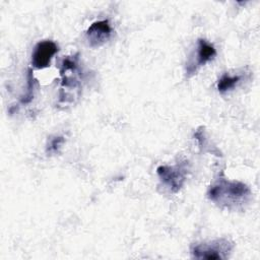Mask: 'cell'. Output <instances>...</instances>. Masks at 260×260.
<instances>
[{
    "instance_id": "obj_5",
    "label": "cell",
    "mask_w": 260,
    "mask_h": 260,
    "mask_svg": "<svg viewBox=\"0 0 260 260\" xmlns=\"http://www.w3.org/2000/svg\"><path fill=\"white\" fill-rule=\"evenodd\" d=\"M58 46L53 41L39 42L31 54V65L37 69H43L50 66L52 57L58 52Z\"/></svg>"
},
{
    "instance_id": "obj_3",
    "label": "cell",
    "mask_w": 260,
    "mask_h": 260,
    "mask_svg": "<svg viewBox=\"0 0 260 260\" xmlns=\"http://www.w3.org/2000/svg\"><path fill=\"white\" fill-rule=\"evenodd\" d=\"M187 171L186 162H180L176 166H159L156 169L160 182L173 193H177L184 185Z\"/></svg>"
},
{
    "instance_id": "obj_9",
    "label": "cell",
    "mask_w": 260,
    "mask_h": 260,
    "mask_svg": "<svg viewBox=\"0 0 260 260\" xmlns=\"http://www.w3.org/2000/svg\"><path fill=\"white\" fill-rule=\"evenodd\" d=\"M64 143L63 136H55L50 139L47 145V153H56Z\"/></svg>"
},
{
    "instance_id": "obj_6",
    "label": "cell",
    "mask_w": 260,
    "mask_h": 260,
    "mask_svg": "<svg viewBox=\"0 0 260 260\" xmlns=\"http://www.w3.org/2000/svg\"><path fill=\"white\" fill-rule=\"evenodd\" d=\"M112 35V27L108 19L92 22L87 28L85 36L90 47H101L109 41Z\"/></svg>"
},
{
    "instance_id": "obj_1",
    "label": "cell",
    "mask_w": 260,
    "mask_h": 260,
    "mask_svg": "<svg viewBox=\"0 0 260 260\" xmlns=\"http://www.w3.org/2000/svg\"><path fill=\"white\" fill-rule=\"evenodd\" d=\"M207 197L220 208L236 210L249 202L251 190L243 182L218 178L209 186Z\"/></svg>"
},
{
    "instance_id": "obj_7",
    "label": "cell",
    "mask_w": 260,
    "mask_h": 260,
    "mask_svg": "<svg viewBox=\"0 0 260 260\" xmlns=\"http://www.w3.org/2000/svg\"><path fill=\"white\" fill-rule=\"evenodd\" d=\"M241 80L240 75H230L223 74L217 81V89L219 92H225L234 88Z\"/></svg>"
},
{
    "instance_id": "obj_8",
    "label": "cell",
    "mask_w": 260,
    "mask_h": 260,
    "mask_svg": "<svg viewBox=\"0 0 260 260\" xmlns=\"http://www.w3.org/2000/svg\"><path fill=\"white\" fill-rule=\"evenodd\" d=\"M35 79L31 72V69L29 68L27 71V85H26V91L20 99V104H28L34 99V90H35Z\"/></svg>"
},
{
    "instance_id": "obj_2",
    "label": "cell",
    "mask_w": 260,
    "mask_h": 260,
    "mask_svg": "<svg viewBox=\"0 0 260 260\" xmlns=\"http://www.w3.org/2000/svg\"><path fill=\"white\" fill-rule=\"evenodd\" d=\"M233 249V243L220 238L208 243L195 245L191 249L192 256L197 259H224L229 257Z\"/></svg>"
},
{
    "instance_id": "obj_4",
    "label": "cell",
    "mask_w": 260,
    "mask_h": 260,
    "mask_svg": "<svg viewBox=\"0 0 260 260\" xmlns=\"http://www.w3.org/2000/svg\"><path fill=\"white\" fill-rule=\"evenodd\" d=\"M216 55L215 48L204 39H199L194 59H190L186 64L187 76L193 75L201 66L212 60Z\"/></svg>"
}]
</instances>
